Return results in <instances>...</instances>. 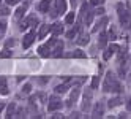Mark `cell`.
Masks as SVG:
<instances>
[{
	"label": "cell",
	"instance_id": "obj_43",
	"mask_svg": "<svg viewBox=\"0 0 131 119\" xmlns=\"http://www.w3.org/2000/svg\"><path fill=\"white\" fill-rule=\"evenodd\" d=\"M71 5H73V6H76V5H78V0H71Z\"/></svg>",
	"mask_w": 131,
	"mask_h": 119
},
{
	"label": "cell",
	"instance_id": "obj_10",
	"mask_svg": "<svg viewBox=\"0 0 131 119\" xmlns=\"http://www.w3.org/2000/svg\"><path fill=\"white\" fill-rule=\"evenodd\" d=\"M103 113H104V105H103V102H98V103L95 105V108H93L92 117H101Z\"/></svg>",
	"mask_w": 131,
	"mask_h": 119
},
{
	"label": "cell",
	"instance_id": "obj_4",
	"mask_svg": "<svg viewBox=\"0 0 131 119\" xmlns=\"http://www.w3.org/2000/svg\"><path fill=\"white\" fill-rule=\"evenodd\" d=\"M55 43H57V40H55V38H51L46 44H43V46H40V48H38V52L41 54L43 57L51 56V51H52L51 48H52V46H55Z\"/></svg>",
	"mask_w": 131,
	"mask_h": 119
},
{
	"label": "cell",
	"instance_id": "obj_13",
	"mask_svg": "<svg viewBox=\"0 0 131 119\" xmlns=\"http://www.w3.org/2000/svg\"><path fill=\"white\" fill-rule=\"evenodd\" d=\"M27 8H29V3H27V2H24L19 8H17V10H16V13H14V16H16V19H21V17L25 14V11H27Z\"/></svg>",
	"mask_w": 131,
	"mask_h": 119
},
{
	"label": "cell",
	"instance_id": "obj_35",
	"mask_svg": "<svg viewBox=\"0 0 131 119\" xmlns=\"http://www.w3.org/2000/svg\"><path fill=\"white\" fill-rule=\"evenodd\" d=\"M13 44H14V40H13V38H10V40L6 41V48H10V46H13Z\"/></svg>",
	"mask_w": 131,
	"mask_h": 119
},
{
	"label": "cell",
	"instance_id": "obj_11",
	"mask_svg": "<svg viewBox=\"0 0 131 119\" xmlns=\"http://www.w3.org/2000/svg\"><path fill=\"white\" fill-rule=\"evenodd\" d=\"M62 51H63V41H59V40H57V43H55V48L51 51V56H52V57H60V56H62Z\"/></svg>",
	"mask_w": 131,
	"mask_h": 119
},
{
	"label": "cell",
	"instance_id": "obj_33",
	"mask_svg": "<svg viewBox=\"0 0 131 119\" xmlns=\"http://www.w3.org/2000/svg\"><path fill=\"white\" fill-rule=\"evenodd\" d=\"M103 2H104V0H90V3H92V5H101Z\"/></svg>",
	"mask_w": 131,
	"mask_h": 119
},
{
	"label": "cell",
	"instance_id": "obj_1",
	"mask_svg": "<svg viewBox=\"0 0 131 119\" xmlns=\"http://www.w3.org/2000/svg\"><path fill=\"white\" fill-rule=\"evenodd\" d=\"M103 90L104 92H122V86L117 81L115 75L112 71L106 73V79H104V84H103Z\"/></svg>",
	"mask_w": 131,
	"mask_h": 119
},
{
	"label": "cell",
	"instance_id": "obj_27",
	"mask_svg": "<svg viewBox=\"0 0 131 119\" xmlns=\"http://www.w3.org/2000/svg\"><path fill=\"white\" fill-rule=\"evenodd\" d=\"M93 21V13H85V19H84V22H85L87 25H90Z\"/></svg>",
	"mask_w": 131,
	"mask_h": 119
},
{
	"label": "cell",
	"instance_id": "obj_20",
	"mask_svg": "<svg viewBox=\"0 0 131 119\" xmlns=\"http://www.w3.org/2000/svg\"><path fill=\"white\" fill-rule=\"evenodd\" d=\"M122 103V98L120 97H115V98H111L109 102H107V106L109 108H114V106H118Z\"/></svg>",
	"mask_w": 131,
	"mask_h": 119
},
{
	"label": "cell",
	"instance_id": "obj_5",
	"mask_svg": "<svg viewBox=\"0 0 131 119\" xmlns=\"http://www.w3.org/2000/svg\"><path fill=\"white\" fill-rule=\"evenodd\" d=\"M63 106V102L57 97V95H52L49 98V105H48V109L49 111H57V109H60Z\"/></svg>",
	"mask_w": 131,
	"mask_h": 119
},
{
	"label": "cell",
	"instance_id": "obj_26",
	"mask_svg": "<svg viewBox=\"0 0 131 119\" xmlns=\"http://www.w3.org/2000/svg\"><path fill=\"white\" fill-rule=\"evenodd\" d=\"M6 14H10V5L0 6V16H6Z\"/></svg>",
	"mask_w": 131,
	"mask_h": 119
},
{
	"label": "cell",
	"instance_id": "obj_42",
	"mask_svg": "<svg viewBox=\"0 0 131 119\" xmlns=\"http://www.w3.org/2000/svg\"><path fill=\"white\" fill-rule=\"evenodd\" d=\"M71 117H81V116H79V113H73V114H71Z\"/></svg>",
	"mask_w": 131,
	"mask_h": 119
},
{
	"label": "cell",
	"instance_id": "obj_46",
	"mask_svg": "<svg viewBox=\"0 0 131 119\" xmlns=\"http://www.w3.org/2000/svg\"><path fill=\"white\" fill-rule=\"evenodd\" d=\"M0 36H2V33H0Z\"/></svg>",
	"mask_w": 131,
	"mask_h": 119
},
{
	"label": "cell",
	"instance_id": "obj_32",
	"mask_svg": "<svg viewBox=\"0 0 131 119\" xmlns=\"http://www.w3.org/2000/svg\"><path fill=\"white\" fill-rule=\"evenodd\" d=\"M30 89H32L30 84H25V86L22 87V92H24V94H29V92H30Z\"/></svg>",
	"mask_w": 131,
	"mask_h": 119
},
{
	"label": "cell",
	"instance_id": "obj_36",
	"mask_svg": "<svg viewBox=\"0 0 131 119\" xmlns=\"http://www.w3.org/2000/svg\"><path fill=\"white\" fill-rule=\"evenodd\" d=\"M109 38H111V40H114V38H115V32H114V29L109 32Z\"/></svg>",
	"mask_w": 131,
	"mask_h": 119
},
{
	"label": "cell",
	"instance_id": "obj_17",
	"mask_svg": "<svg viewBox=\"0 0 131 119\" xmlns=\"http://www.w3.org/2000/svg\"><path fill=\"white\" fill-rule=\"evenodd\" d=\"M51 32L54 33V36H57V35H60V33L63 32V25H62L60 22H57V24H54V25L51 27Z\"/></svg>",
	"mask_w": 131,
	"mask_h": 119
},
{
	"label": "cell",
	"instance_id": "obj_12",
	"mask_svg": "<svg viewBox=\"0 0 131 119\" xmlns=\"http://www.w3.org/2000/svg\"><path fill=\"white\" fill-rule=\"evenodd\" d=\"M70 86H71V79L65 81L63 84H60V86L55 87V94H65V92H67V90L70 89Z\"/></svg>",
	"mask_w": 131,
	"mask_h": 119
},
{
	"label": "cell",
	"instance_id": "obj_7",
	"mask_svg": "<svg viewBox=\"0 0 131 119\" xmlns=\"http://www.w3.org/2000/svg\"><path fill=\"white\" fill-rule=\"evenodd\" d=\"M35 25H38V17H36V16H29V17H27V19L21 24L19 29H21V30H25L27 27H35Z\"/></svg>",
	"mask_w": 131,
	"mask_h": 119
},
{
	"label": "cell",
	"instance_id": "obj_29",
	"mask_svg": "<svg viewBox=\"0 0 131 119\" xmlns=\"http://www.w3.org/2000/svg\"><path fill=\"white\" fill-rule=\"evenodd\" d=\"M98 84H100V78L98 76H93V79H92V89H96Z\"/></svg>",
	"mask_w": 131,
	"mask_h": 119
},
{
	"label": "cell",
	"instance_id": "obj_25",
	"mask_svg": "<svg viewBox=\"0 0 131 119\" xmlns=\"http://www.w3.org/2000/svg\"><path fill=\"white\" fill-rule=\"evenodd\" d=\"M14 108H16V105H14V103H10V106H8V111H6V117H13V116H14Z\"/></svg>",
	"mask_w": 131,
	"mask_h": 119
},
{
	"label": "cell",
	"instance_id": "obj_23",
	"mask_svg": "<svg viewBox=\"0 0 131 119\" xmlns=\"http://www.w3.org/2000/svg\"><path fill=\"white\" fill-rule=\"evenodd\" d=\"M78 32H79V25H74L70 32H67V36H68V38H74V35H76Z\"/></svg>",
	"mask_w": 131,
	"mask_h": 119
},
{
	"label": "cell",
	"instance_id": "obj_18",
	"mask_svg": "<svg viewBox=\"0 0 131 119\" xmlns=\"http://www.w3.org/2000/svg\"><path fill=\"white\" fill-rule=\"evenodd\" d=\"M51 3H52V0H43V2L38 5V10H40V11H43V13H46V11L49 10Z\"/></svg>",
	"mask_w": 131,
	"mask_h": 119
},
{
	"label": "cell",
	"instance_id": "obj_30",
	"mask_svg": "<svg viewBox=\"0 0 131 119\" xmlns=\"http://www.w3.org/2000/svg\"><path fill=\"white\" fill-rule=\"evenodd\" d=\"M0 57H11V51H8V49H3L2 52H0Z\"/></svg>",
	"mask_w": 131,
	"mask_h": 119
},
{
	"label": "cell",
	"instance_id": "obj_40",
	"mask_svg": "<svg viewBox=\"0 0 131 119\" xmlns=\"http://www.w3.org/2000/svg\"><path fill=\"white\" fill-rule=\"evenodd\" d=\"M52 117H54V119H59V117H63V116H62V114H59V113H55Z\"/></svg>",
	"mask_w": 131,
	"mask_h": 119
},
{
	"label": "cell",
	"instance_id": "obj_31",
	"mask_svg": "<svg viewBox=\"0 0 131 119\" xmlns=\"http://www.w3.org/2000/svg\"><path fill=\"white\" fill-rule=\"evenodd\" d=\"M5 30H6V22L5 21H0V33H5Z\"/></svg>",
	"mask_w": 131,
	"mask_h": 119
},
{
	"label": "cell",
	"instance_id": "obj_38",
	"mask_svg": "<svg viewBox=\"0 0 131 119\" xmlns=\"http://www.w3.org/2000/svg\"><path fill=\"white\" fill-rule=\"evenodd\" d=\"M40 83H41V84H44V83H48V76H41V79H40Z\"/></svg>",
	"mask_w": 131,
	"mask_h": 119
},
{
	"label": "cell",
	"instance_id": "obj_22",
	"mask_svg": "<svg viewBox=\"0 0 131 119\" xmlns=\"http://www.w3.org/2000/svg\"><path fill=\"white\" fill-rule=\"evenodd\" d=\"M70 57H79V59H85V54H84L81 49H76V51H73L70 54Z\"/></svg>",
	"mask_w": 131,
	"mask_h": 119
},
{
	"label": "cell",
	"instance_id": "obj_6",
	"mask_svg": "<svg viewBox=\"0 0 131 119\" xmlns=\"http://www.w3.org/2000/svg\"><path fill=\"white\" fill-rule=\"evenodd\" d=\"M90 105H92V90L87 89L84 92V98H82V111H89Z\"/></svg>",
	"mask_w": 131,
	"mask_h": 119
},
{
	"label": "cell",
	"instance_id": "obj_15",
	"mask_svg": "<svg viewBox=\"0 0 131 119\" xmlns=\"http://www.w3.org/2000/svg\"><path fill=\"white\" fill-rule=\"evenodd\" d=\"M0 94L6 95L8 94V83H6V78L0 76Z\"/></svg>",
	"mask_w": 131,
	"mask_h": 119
},
{
	"label": "cell",
	"instance_id": "obj_14",
	"mask_svg": "<svg viewBox=\"0 0 131 119\" xmlns=\"http://www.w3.org/2000/svg\"><path fill=\"white\" fill-rule=\"evenodd\" d=\"M117 51H120V48L117 46V44H111V46L106 49V52H104V59L107 60V59L112 56V54H114V52H117Z\"/></svg>",
	"mask_w": 131,
	"mask_h": 119
},
{
	"label": "cell",
	"instance_id": "obj_8",
	"mask_svg": "<svg viewBox=\"0 0 131 119\" xmlns=\"http://www.w3.org/2000/svg\"><path fill=\"white\" fill-rule=\"evenodd\" d=\"M35 36H36V33H35V30H32V32H29L25 36H24V40H22V46L27 49V48H30V44L35 41Z\"/></svg>",
	"mask_w": 131,
	"mask_h": 119
},
{
	"label": "cell",
	"instance_id": "obj_3",
	"mask_svg": "<svg viewBox=\"0 0 131 119\" xmlns=\"http://www.w3.org/2000/svg\"><path fill=\"white\" fill-rule=\"evenodd\" d=\"M67 11V0H57V2L54 3V8L51 11V16L52 17H57L59 14H63Z\"/></svg>",
	"mask_w": 131,
	"mask_h": 119
},
{
	"label": "cell",
	"instance_id": "obj_44",
	"mask_svg": "<svg viewBox=\"0 0 131 119\" xmlns=\"http://www.w3.org/2000/svg\"><path fill=\"white\" fill-rule=\"evenodd\" d=\"M126 29H131V21L128 22V25H126Z\"/></svg>",
	"mask_w": 131,
	"mask_h": 119
},
{
	"label": "cell",
	"instance_id": "obj_28",
	"mask_svg": "<svg viewBox=\"0 0 131 119\" xmlns=\"http://www.w3.org/2000/svg\"><path fill=\"white\" fill-rule=\"evenodd\" d=\"M65 22H67V24H73L74 22V13H68L67 17H65Z\"/></svg>",
	"mask_w": 131,
	"mask_h": 119
},
{
	"label": "cell",
	"instance_id": "obj_9",
	"mask_svg": "<svg viewBox=\"0 0 131 119\" xmlns=\"http://www.w3.org/2000/svg\"><path fill=\"white\" fill-rule=\"evenodd\" d=\"M79 94H81V89L76 86L73 90H71V95H70V98H68V102H67V106H71L74 102L78 100V97H79Z\"/></svg>",
	"mask_w": 131,
	"mask_h": 119
},
{
	"label": "cell",
	"instance_id": "obj_19",
	"mask_svg": "<svg viewBox=\"0 0 131 119\" xmlns=\"http://www.w3.org/2000/svg\"><path fill=\"white\" fill-rule=\"evenodd\" d=\"M106 24H107V17H103L100 22H96V24H95V27H93V32H100V30H101Z\"/></svg>",
	"mask_w": 131,
	"mask_h": 119
},
{
	"label": "cell",
	"instance_id": "obj_39",
	"mask_svg": "<svg viewBox=\"0 0 131 119\" xmlns=\"http://www.w3.org/2000/svg\"><path fill=\"white\" fill-rule=\"evenodd\" d=\"M126 109H131V98H128V102H126Z\"/></svg>",
	"mask_w": 131,
	"mask_h": 119
},
{
	"label": "cell",
	"instance_id": "obj_2",
	"mask_svg": "<svg viewBox=\"0 0 131 119\" xmlns=\"http://www.w3.org/2000/svg\"><path fill=\"white\" fill-rule=\"evenodd\" d=\"M117 11H118V17H120V24L126 29V25H128V22L131 21V11L128 10V8L125 6V5H118L117 6Z\"/></svg>",
	"mask_w": 131,
	"mask_h": 119
},
{
	"label": "cell",
	"instance_id": "obj_41",
	"mask_svg": "<svg viewBox=\"0 0 131 119\" xmlns=\"http://www.w3.org/2000/svg\"><path fill=\"white\" fill-rule=\"evenodd\" d=\"M3 108H5V102H0V111H2Z\"/></svg>",
	"mask_w": 131,
	"mask_h": 119
},
{
	"label": "cell",
	"instance_id": "obj_24",
	"mask_svg": "<svg viewBox=\"0 0 131 119\" xmlns=\"http://www.w3.org/2000/svg\"><path fill=\"white\" fill-rule=\"evenodd\" d=\"M78 43H79V44H87V43H89V35H87V33H82L79 38H78Z\"/></svg>",
	"mask_w": 131,
	"mask_h": 119
},
{
	"label": "cell",
	"instance_id": "obj_34",
	"mask_svg": "<svg viewBox=\"0 0 131 119\" xmlns=\"http://www.w3.org/2000/svg\"><path fill=\"white\" fill-rule=\"evenodd\" d=\"M17 2H21V0H6V5H10V6H11V5H16Z\"/></svg>",
	"mask_w": 131,
	"mask_h": 119
},
{
	"label": "cell",
	"instance_id": "obj_45",
	"mask_svg": "<svg viewBox=\"0 0 131 119\" xmlns=\"http://www.w3.org/2000/svg\"><path fill=\"white\" fill-rule=\"evenodd\" d=\"M129 86H131V73H129Z\"/></svg>",
	"mask_w": 131,
	"mask_h": 119
},
{
	"label": "cell",
	"instance_id": "obj_21",
	"mask_svg": "<svg viewBox=\"0 0 131 119\" xmlns=\"http://www.w3.org/2000/svg\"><path fill=\"white\" fill-rule=\"evenodd\" d=\"M106 43H107V35L103 32L101 35H100V41H98V46L100 48H104L106 46Z\"/></svg>",
	"mask_w": 131,
	"mask_h": 119
},
{
	"label": "cell",
	"instance_id": "obj_37",
	"mask_svg": "<svg viewBox=\"0 0 131 119\" xmlns=\"http://www.w3.org/2000/svg\"><path fill=\"white\" fill-rule=\"evenodd\" d=\"M95 14H104V8H98L95 11Z\"/></svg>",
	"mask_w": 131,
	"mask_h": 119
},
{
	"label": "cell",
	"instance_id": "obj_16",
	"mask_svg": "<svg viewBox=\"0 0 131 119\" xmlns=\"http://www.w3.org/2000/svg\"><path fill=\"white\" fill-rule=\"evenodd\" d=\"M49 32H51V27H49L48 24H43V25H41V29H40V33H38V38H41V40H43V38H44V36L48 35Z\"/></svg>",
	"mask_w": 131,
	"mask_h": 119
}]
</instances>
